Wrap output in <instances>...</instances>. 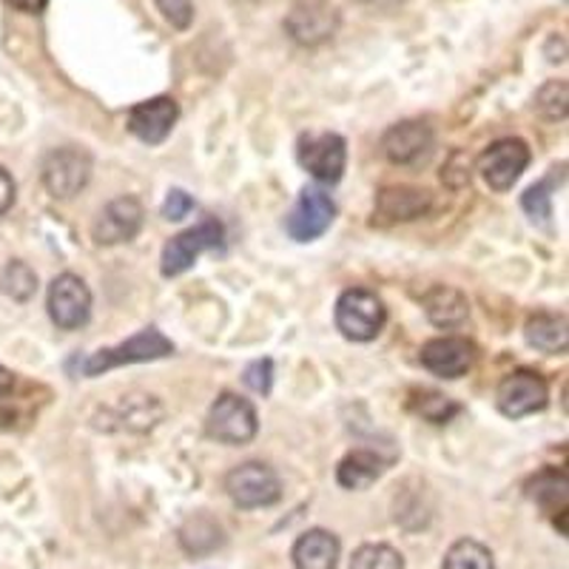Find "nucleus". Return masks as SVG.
<instances>
[{
    "label": "nucleus",
    "instance_id": "32",
    "mask_svg": "<svg viewBox=\"0 0 569 569\" xmlns=\"http://www.w3.org/2000/svg\"><path fill=\"white\" fill-rule=\"evenodd\" d=\"M194 211V200L182 191V188H174V191H169V197H166V206H162V217L171 222L182 220V217H188V213Z\"/></svg>",
    "mask_w": 569,
    "mask_h": 569
},
{
    "label": "nucleus",
    "instance_id": "31",
    "mask_svg": "<svg viewBox=\"0 0 569 569\" xmlns=\"http://www.w3.org/2000/svg\"><path fill=\"white\" fill-rule=\"evenodd\" d=\"M242 382H246L248 388L259 396L271 393V388H273V362L271 359H257V362L248 365L246 373H242Z\"/></svg>",
    "mask_w": 569,
    "mask_h": 569
},
{
    "label": "nucleus",
    "instance_id": "2",
    "mask_svg": "<svg viewBox=\"0 0 569 569\" xmlns=\"http://www.w3.org/2000/svg\"><path fill=\"white\" fill-rule=\"evenodd\" d=\"M388 322L385 302L368 288H350L337 302V328L350 342H370Z\"/></svg>",
    "mask_w": 569,
    "mask_h": 569
},
{
    "label": "nucleus",
    "instance_id": "22",
    "mask_svg": "<svg viewBox=\"0 0 569 569\" xmlns=\"http://www.w3.org/2000/svg\"><path fill=\"white\" fill-rule=\"evenodd\" d=\"M226 543V536H222V527L213 521L211 516H194L188 518L186 525L180 527V547L188 552V556H211Z\"/></svg>",
    "mask_w": 569,
    "mask_h": 569
},
{
    "label": "nucleus",
    "instance_id": "33",
    "mask_svg": "<svg viewBox=\"0 0 569 569\" xmlns=\"http://www.w3.org/2000/svg\"><path fill=\"white\" fill-rule=\"evenodd\" d=\"M14 194H18V186H14L12 174L0 166V217L14 206Z\"/></svg>",
    "mask_w": 569,
    "mask_h": 569
},
{
    "label": "nucleus",
    "instance_id": "26",
    "mask_svg": "<svg viewBox=\"0 0 569 569\" xmlns=\"http://www.w3.org/2000/svg\"><path fill=\"white\" fill-rule=\"evenodd\" d=\"M441 569H496L492 552L476 538H461L447 550Z\"/></svg>",
    "mask_w": 569,
    "mask_h": 569
},
{
    "label": "nucleus",
    "instance_id": "30",
    "mask_svg": "<svg viewBox=\"0 0 569 569\" xmlns=\"http://www.w3.org/2000/svg\"><path fill=\"white\" fill-rule=\"evenodd\" d=\"M154 7L180 32L194 23V3L191 0H154Z\"/></svg>",
    "mask_w": 569,
    "mask_h": 569
},
{
    "label": "nucleus",
    "instance_id": "16",
    "mask_svg": "<svg viewBox=\"0 0 569 569\" xmlns=\"http://www.w3.org/2000/svg\"><path fill=\"white\" fill-rule=\"evenodd\" d=\"M421 365L439 379H461L476 365V348L461 337H439L425 342Z\"/></svg>",
    "mask_w": 569,
    "mask_h": 569
},
{
    "label": "nucleus",
    "instance_id": "11",
    "mask_svg": "<svg viewBox=\"0 0 569 569\" xmlns=\"http://www.w3.org/2000/svg\"><path fill=\"white\" fill-rule=\"evenodd\" d=\"M49 317L60 330H80L91 319V291L78 273H60L49 284Z\"/></svg>",
    "mask_w": 569,
    "mask_h": 569
},
{
    "label": "nucleus",
    "instance_id": "15",
    "mask_svg": "<svg viewBox=\"0 0 569 569\" xmlns=\"http://www.w3.org/2000/svg\"><path fill=\"white\" fill-rule=\"evenodd\" d=\"M177 120H180V106H177V100L160 94V98L131 106L129 117H126V129L140 142L160 146L174 131Z\"/></svg>",
    "mask_w": 569,
    "mask_h": 569
},
{
    "label": "nucleus",
    "instance_id": "3",
    "mask_svg": "<svg viewBox=\"0 0 569 569\" xmlns=\"http://www.w3.org/2000/svg\"><path fill=\"white\" fill-rule=\"evenodd\" d=\"M222 240H226L222 222L217 217H202L200 226L188 228V231L177 233V237L166 242L160 259L162 277H180V273H186L202 253L222 248Z\"/></svg>",
    "mask_w": 569,
    "mask_h": 569
},
{
    "label": "nucleus",
    "instance_id": "35",
    "mask_svg": "<svg viewBox=\"0 0 569 569\" xmlns=\"http://www.w3.org/2000/svg\"><path fill=\"white\" fill-rule=\"evenodd\" d=\"M14 388V373L0 365V396H7Z\"/></svg>",
    "mask_w": 569,
    "mask_h": 569
},
{
    "label": "nucleus",
    "instance_id": "36",
    "mask_svg": "<svg viewBox=\"0 0 569 569\" xmlns=\"http://www.w3.org/2000/svg\"><path fill=\"white\" fill-rule=\"evenodd\" d=\"M362 3H370V7H390V3H399V0H362Z\"/></svg>",
    "mask_w": 569,
    "mask_h": 569
},
{
    "label": "nucleus",
    "instance_id": "20",
    "mask_svg": "<svg viewBox=\"0 0 569 569\" xmlns=\"http://www.w3.org/2000/svg\"><path fill=\"white\" fill-rule=\"evenodd\" d=\"M525 339L541 353L561 356L569 348V330H567V317L563 313H532L525 325Z\"/></svg>",
    "mask_w": 569,
    "mask_h": 569
},
{
    "label": "nucleus",
    "instance_id": "12",
    "mask_svg": "<svg viewBox=\"0 0 569 569\" xmlns=\"http://www.w3.org/2000/svg\"><path fill=\"white\" fill-rule=\"evenodd\" d=\"M299 162L319 182H339L348 166V142L339 134H308L299 140Z\"/></svg>",
    "mask_w": 569,
    "mask_h": 569
},
{
    "label": "nucleus",
    "instance_id": "9",
    "mask_svg": "<svg viewBox=\"0 0 569 569\" xmlns=\"http://www.w3.org/2000/svg\"><path fill=\"white\" fill-rule=\"evenodd\" d=\"M496 405L507 419H525L550 405V388L536 370H516L498 385Z\"/></svg>",
    "mask_w": 569,
    "mask_h": 569
},
{
    "label": "nucleus",
    "instance_id": "8",
    "mask_svg": "<svg viewBox=\"0 0 569 569\" xmlns=\"http://www.w3.org/2000/svg\"><path fill=\"white\" fill-rule=\"evenodd\" d=\"M339 29V12L330 0H293L284 32L299 46H322Z\"/></svg>",
    "mask_w": 569,
    "mask_h": 569
},
{
    "label": "nucleus",
    "instance_id": "34",
    "mask_svg": "<svg viewBox=\"0 0 569 569\" xmlns=\"http://www.w3.org/2000/svg\"><path fill=\"white\" fill-rule=\"evenodd\" d=\"M46 3H49V0H9V7L18 9V12H23V14L43 12Z\"/></svg>",
    "mask_w": 569,
    "mask_h": 569
},
{
    "label": "nucleus",
    "instance_id": "27",
    "mask_svg": "<svg viewBox=\"0 0 569 569\" xmlns=\"http://www.w3.org/2000/svg\"><path fill=\"white\" fill-rule=\"evenodd\" d=\"M0 291L12 297L14 302H29L38 291V273L20 262V259H12L3 271H0Z\"/></svg>",
    "mask_w": 569,
    "mask_h": 569
},
{
    "label": "nucleus",
    "instance_id": "21",
    "mask_svg": "<svg viewBox=\"0 0 569 569\" xmlns=\"http://www.w3.org/2000/svg\"><path fill=\"white\" fill-rule=\"evenodd\" d=\"M388 470V461L376 450H353L337 467V481L345 490H365Z\"/></svg>",
    "mask_w": 569,
    "mask_h": 569
},
{
    "label": "nucleus",
    "instance_id": "1",
    "mask_svg": "<svg viewBox=\"0 0 569 569\" xmlns=\"http://www.w3.org/2000/svg\"><path fill=\"white\" fill-rule=\"evenodd\" d=\"M174 353V342H171L162 330L157 328H142L140 333L129 339V342H120L114 348H103L98 353H89L86 359H80V373L86 379H94V376L109 373L111 368H123V365H142V362H157V359H166V356Z\"/></svg>",
    "mask_w": 569,
    "mask_h": 569
},
{
    "label": "nucleus",
    "instance_id": "29",
    "mask_svg": "<svg viewBox=\"0 0 569 569\" xmlns=\"http://www.w3.org/2000/svg\"><path fill=\"white\" fill-rule=\"evenodd\" d=\"M536 109L543 120H563L569 111V89L567 80H550L543 83L536 94Z\"/></svg>",
    "mask_w": 569,
    "mask_h": 569
},
{
    "label": "nucleus",
    "instance_id": "23",
    "mask_svg": "<svg viewBox=\"0 0 569 569\" xmlns=\"http://www.w3.org/2000/svg\"><path fill=\"white\" fill-rule=\"evenodd\" d=\"M563 171H567V166H556L541 182H536V186L527 188L525 194H521V208H525L527 217L532 222H538V226H550L552 191L563 182Z\"/></svg>",
    "mask_w": 569,
    "mask_h": 569
},
{
    "label": "nucleus",
    "instance_id": "5",
    "mask_svg": "<svg viewBox=\"0 0 569 569\" xmlns=\"http://www.w3.org/2000/svg\"><path fill=\"white\" fill-rule=\"evenodd\" d=\"M206 430L211 439H217L220 445L242 447L248 441H253L259 430L257 410L248 399L237 393H220V399L213 401L211 410H208Z\"/></svg>",
    "mask_w": 569,
    "mask_h": 569
},
{
    "label": "nucleus",
    "instance_id": "4",
    "mask_svg": "<svg viewBox=\"0 0 569 569\" xmlns=\"http://www.w3.org/2000/svg\"><path fill=\"white\" fill-rule=\"evenodd\" d=\"M226 492L240 510H259L277 505L282 498V481L273 467L262 461H246L226 476Z\"/></svg>",
    "mask_w": 569,
    "mask_h": 569
},
{
    "label": "nucleus",
    "instance_id": "17",
    "mask_svg": "<svg viewBox=\"0 0 569 569\" xmlns=\"http://www.w3.org/2000/svg\"><path fill=\"white\" fill-rule=\"evenodd\" d=\"M433 206V197L425 188L413 186H390L376 197L373 222L379 226H396V222H413L425 217Z\"/></svg>",
    "mask_w": 569,
    "mask_h": 569
},
{
    "label": "nucleus",
    "instance_id": "24",
    "mask_svg": "<svg viewBox=\"0 0 569 569\" xmlns=\"http://www.w3.org/2000/svg\"><path fill=\"white\" fill-rule=\"evenodd\" d=\"M530 498L541 507V510L563 516V512H567V472H558V470L538 472L536 481L530 485Z\"/></svg>",
    "mask_w": 569,
    "mask_h": 569
},
{
    "label": "nucleus",
    "instance_id": "7",
    "mask_svg": "<svg viewBox=\"0 0 569 569\" xmlns=\"http://www.w3.org/2000/svg\"><path fill=\"white\" fill-rule=\"evenodd\" d=\"M337 220V202L319 186H305L299 194L297 206L284 217V231L291 233L297 242L319 240Z\"/></svg>",
    "mask_w": 569,
    "mask_h": 569
},
{
    "label": "nucleus",
    "instance_id": "19",
    "mask_svg": "<svg viewBox=\"0 0 569 569\" xmlns=\"http://www.w3.org/2000/svg\"><path fill=\"white\" fill-rule=\"evenodd\" d=\"M425 305L427 319L436 325V328H459L461 322H467L470 317V302L461 291L450 288V284H436L421 299Z\"/></svg>",
    "mask_w": 569,
    "mask_h": 569
},
{
    "label": "nucleus",
    "instance_id": "10",
    "mask_svg": "<svg viewBox=\"0 0 569 569\" xmlns=\"http://www.w3.org/2000/svg\"><path fill=\"white\" fill-rule=\"evenodd\" d=\"M527 166H530V146L518 137L496 140L479 160L481 177L492 191H510L521 180Z\"/></svg>",
    "mask_w": 569,
    "mask_h": 569
},
{
    "label": "nucleus",
    "instance_id": "13",
    "mask_svg": "<svg viewBox=\"0 0 569 569\" xmlns=\"http://www.w3.org/2000/svg\"><path fill=\"white\" fill-rule=\"evenodd\" d=\"M433 129L421 120H405V123L390 126L382 137V154L393 166H419L433 154Z\"/></svg>",
    "mask_w": 569,
    "mask_h": 569
},
{
    "label": "nucleus",
    "instance_id": "14",
    "mask_svg": "<svg viewBox=\"0 0 569 569\" xmlns=\"http://www.w3.org/2000/svg\"><path fill=\"white\" fill-rule=\"evenodd\" d=\"M142 222H146V211H142L140 200L134 197H120L111 200L109 206L100 211V217L91 226V237L98 246H120V242H131L140 233Z\"/></svg>",
    "mask_w": 569,
    "mask_h": 569
},
{
    "label": "nucleus",
    "instance_id": "6",
    "mask_svg": "<svg viewBox=\"0 0 569 569\" xmlns=\"http://www.w3.org/2000/svg\"><path fill=\"white\" fill-rule=\"evenodd\" d=\"M46 191L54 197V200H71L78 197L91 180V157L83 149H74V146H66V149H54L46 154L43 169Z\"/></svg>",
    "mask_w": 569,
    "mask_h": 569
},
{
    "label": "nucleus",
    "instance_id": "28",
    "mask_svg": "<svg viewBox=\"0 0 569 569\" xmlns=\"http://www.w3.org/2000/svg\"><path fill=\"white\" fill-rule=\"evenodd\" d=\"M350 569H405V556L390 543H362L350 558Z\"/></svg>",
    "mask_w": 569,
    "mask_h": 569
},
{
    "label": "nucleus",
    "instance_id": "25",
    "mask_svg": "<svg viewBox=\"0 0 569 569\" xmlns=\"http://www.w3.org/2000/svg\"><path fill=\"white\" fill-rule=\"evenodd\" d=\"M410 410L430 425H447L453 416L461 413V405L450 396L439 393V390H416L413 399H410Z\"/></svg>",
    "mask_w": 569,
    "mask_h": 569
},
{
    "label": "nucleus",
    "instance_id": "18",
    "mask_svg": "<svg viewBox=\"0 0 569 569\" xmlns=\"http://www.w3.org/2000/svg\"><path fill=\"white\" fill-rule=\"evenodd\" d=\"M342 543L328 530H308L293 543L291 558L297 569H337Z\"/></svg>",
    "mask_w": 569,
    "mask_h": 569
}]
</instances>
